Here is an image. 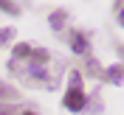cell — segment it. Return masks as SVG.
<instances>
[{"instance_id": "obj_5", "label": "cell", "mask_w": 124, "mask_h": 115, "mask_svg": "<svg viewBox=\"0 0 124 115\" xmlns=\"http://www.w3.org/2000/svg\"><path fill=\"white\" fill-rule=\"evenodd\" d=\"M101 81H104V84H113V87H118L121 84V65H110V68H104L101 70Z\"/></svg>"}, {"instance_id": "obj_2", "label": "cell", "mask_w": 124, "mask_h": 115, "mask_svg": "<svg viewBox=\"0 0 124 115\" xmlns=\"http://www.w3.org/2000/svg\"><path fill=\"white\" fill-rule=\"evenodd\" d=\"M62 107L68 112H87V107H90L87 90H85V76L79 73V68L68 70V87L62 93Z\"/></svg>"}, {"instance_id": "obj_9", "label": "cell", "mask_w": 124, "mask_h": 115, "mask_svg": "<svg viewBox=\"0 0 124 115\" xmlns=\"http://www.w3.org/2000/svg\"><path fill=\"white\" fill-rule=\"evenodd\" d=\"M0 11L8 14V17H20L23 14V6L20 3H11V0H0Z\"/></svg>"}, {"instance_id": "obj_10", "label": "cell", "mask_w": 124, "mask_h": 115, "mask_svg": "<svg viewBox=\"0 0 124 115\" xmlns=\"http://www.w3.org/2000/svg\"><path fill=\"white\" fill-rule=\"evenodd\" d=\"M0 115H20V109L14 104H0Z\"/></svg>"}, {"instance_id": "obj_3", "label": "cell", "mask_w": 124, "mask_h": 115, "mask_svg": "<svg viewBox=\"0 0 124 115\" xmlns=\"http://www.w3.org/2000/svg\"><path fill=\"white\" fill-rule=\"evenodd\" d=\"M65 42H68V48H70V54L73 56H82V59H87L90 56V34L87 31H82V28H68L65 31Z\"/></svg>"}, {"instance_id": "obj_4", "label": "cell", "mask_w": 124, "mask_h": 115, "mask_svg": "<svg viewBox=\"0 0 124 115\" xmlns=\"http://www.w3.org/2000/svg\"><path fill=\"white\" fill-rule=\"evenodd\" d=\"M68 23H70V11L68 8H54L48 14V25H51L54 34H65L68 31Z\"/></svg>"}, {"instance_id": "obj_7", "label": "cell", "mask_w": 124, "mask_h": 115, "mask_svg": "<svg viewBox=\"0 0 124 115\" xmlns=\"http://www.w3.org/2000/svg\"><path fill=\"white\" fill-rule=\"evenodd\" d=\"M20 98V90H14V84H8V81H0V101L6 104V101H17Z\"/></svg>"}, {"instance_id": "obj_11", "label": "cell", "mask_w": 124, "mask_h": 115, "mask_svg": "<svg viewBox=\"0 0 124 115\" xmlns=\"http://www.w3.org/2000/svg\"><path fill=\"white\" fill-rule=\"evenodd\" d=\"M20 115H37L34 109H20Z\"/></svg>"}, {"instance_id": "obj_6", "label": "cell", "mask_w": 124, "mask_h": 115, "mask_svg": "<svg viewBox=\"0 0 124 115\" xmlns=\"http://www.w3.org/2000/svg\"><path fill=\"white\" fill-rule=\"evenodd\" d=\"M79 73H82V76H93V79H101V65H99L96 59H93V56H87V59H85V65L79 68Z\"/></svg>"}, {"instance_id": "obj_1", "label": "cell", "mask_w": 124, "mask_h": 115, "mask_svg": "<svg viewBox=\"0 0 124 115\" xmlns=\"http://www.w3.org/2000/svg\"><path fill=\"white\" fill-rule=\"evenodd\" d=\"M6 68L20 84L34 87V90H45V93L59 90L62 76H65V65L48 48H37V45H31V42L11 45Z\"/></svg>"}, {"instance_id": "obj_8", "label": "cell", "mask_w": 124, "mask_h": 115, "mask_svg": "<svg viewBox=\"0 0 124 115\" xmlns=\"http://www.w3.org/2000/svg\"><path fill=\"white\" fill-rule=\"evenodd\" d=\"M14 37H17V31L11 28V25H0V51H3L6 45H11Z\"/></svg>"}]
</instances>
